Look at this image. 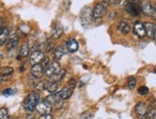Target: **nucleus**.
<instances>
[{
    "label": "nucleus",
    "instance_id": "obj_33",
    "mask_svg": "<svg viewBox=\"0 0 156 119\" xmlns=\"http://www.w3.org/2000/svg\"><path fill=\"white\" fill-rule=\"evenodd\" d=\"M101 5H104L105 7L106 8L107 6H109L110 4H111V0H103V1H101Z\"/></svg>",
    "mask_w": 156,
    "mask_h": 119
},
{
    "label": "nucleus",
    "instance_id": "obj_36",
    "mask_svg": "<svg viewBox=\"0 0 156 119\" xmlns=\"http://www.w3.org/2000/svg\"><path fill=\"white\" fill-rule=\"evenodd\" d=\"M3 57H4V55L2 54H0V58H3Z\"/></svg>",
    "mask_w": 156,
    "mask_h": 119
},
{
    "label": "nucleus",
    "instance_id": "obj_23",
    "mask_svg": "<svg viewBox=\"0 0 156 119\" xmlns=\"http://www.w3.org/2000/svg\"><path fill=\"white\" fill-rule=\"evenodd\" d=\"M12 74H13V69L12 67H4L0 71V74L6 77H10Z\"/></svg>",
    "mask_w": 156,
    "mask_h": 119
},
{
    "label": "nucleus",
    "instance_id": "obj_29",
    "mask_svg": "<svg viewBox=\"0 0 156 119\" xmlns=\"http://www.w3.org/2000/svg\"><path fill=\"white\" fill-rule=\"evenodd\" d=\"M54 48V43H52L51 41H47V43H45V48H44V50H45V51L46 52H49L52 49Z\"/></svg>",
    "mask_w": 156,
    "mask_h": 119
},
{
    "label": "nucleus",
    "instance_id": "obj_17",
    "mask_svg": "<svg viewBox=\"0 0 156 119\" xmlns=\"http://www.w3.org/2000/svg\"><path fill=\"white\" fill-rule=\"evenodd\" d=\"M10 36V30L8 28H2L0 29V46L5 45L8 41Z\"/></svg>",
    "mask_w": 156,
    "mask_h": 119
},
{
    "label": "nucleus",
    "instance_id": "obj_35",
    "mask_svg": "<svg viewBox=\"0 0 156 119\" xmlns=\"http://www.w3.org/2000/svg\"><path fill=\"white\" fill-rule=\"evenodd\" d=\"M127 1H129L131 3H134V4H139L140 0H127Z\"/></svg>",
    "mask_w": 156,
    "mask_h": 119
},
{
    "label": "nucleus",
    "instance_id": "obj_4",
    "mask_svg": "<svg viewBox=\"0 0 156 119\" xmlns=\"http://www.w3.org/2000/svg\"><path fill=\"white\" fill-rule=\"evenodd\" d=\"M60 66L58 64V62L57 61H54V62H51L48 64V66L44 69V74L46 76H48L51 79H53L54 77H55L58 72L60 71Z\"/></svg>",
    "mask_w": 156,
    "mask_h": 119
},
{
    "label": "nucleus",
    "instance_id": "obj_26",
    "mask_svg": "<svg viewBox=\"0 0 156 119\" xmlns=\"http://www.w3.org/2000/svg\"><path fill=\"white\" fill-rule=\"evenodd\" d=\"M135 86H136V78H135V77H130L129 79H128V83H127L128 89L133 90V89H135Z\"/></svg>",
    "mask_w": 156,
    "mask_h": 119
},
{
    "label": "nucleus",
    "instance_id": "obj_15",
    "mask_svg": "<svg viewBox=\"0 0 156 119\" xmlns=\"http://www.w3.org/2000/svg\"><path fill=\"white\" fill-rule=\"evenodd\" d=\"M66 49L70 52H76L79 50V43L74 38H70L66 41Z\"/></svg>",
    "mask_w": 156,
    "mask_h": 119
},
{
    "label": "nucleus",
    "instance_id": "obj_12",
    "mask_svg": "<svg viewBox=\"0 0 156 119\" xmlns=\"http://www.w3.org/2000/svg\"><path fill=\"white\" fill-rule=\"evenodd\" d=\"M106 12V8L105 7L104 5H101V3L97 4L96 6L94 7L93 11H92V14H93V18H101L103 17L104 15L105 14Z\"/></svg>",
    "mask_w": 156,
    "mask_h": 119
},
{
    "label": "nucleus",
    "instance_id": "obj_24",
    "mask_svg": "<svg viewBox=\"0 0 156 119\" xmlns=\"http://www.w3.org/2000/svg\"><path fill=\"white\" fill-rule=\"evenodd\" d=\"M10 114L7 108H0V119H9Z\"/></svg>",
    "mask_w": 156,
    "mask_h": 119
},
{
    "label": "nucleus",
    "instance_id": "obj_39",
    "mask_svg": "<svg viewBox=\"0 0 156 119\" xmlns=\"http://www.w3.org/2000/svg\"><path fill=\"white\" fill-rule=\"evenodd\" d=\"M0 65H1V64H0Z\"/></svg>",
    "mask_w": 156,
    "mask_h": 119
},
{
    "label": "nucleus",
    "instance_id": "obj_10",
    "mask_svg": "<svg viewBox=\"0 0 156 119\" xmlns=\"http://www.w3.org/2000/svg\"><path fill=\"white\" fill-rule=\"evenodd\" d=\"M145 30H146V35L148 36L151 39L155 40L156 39V24L151 22H146L144 23Z\"/></svg>",
    "mask_w": 156,
    "mask_h": 119
},
{
    "label": "nucleus",
    "instance_id": "obj_37",
    "mask_svg": "<svg viewBox=\"0 0 156 119\" xmlns=\"http://www.w3.org/2000/svg\"><path fill=\"white\" fill-rule=\"evenodd\" d=\"M0 24H1V18H0Z\"/></svg>",
    "mask_w": 156,
    "mask_h": 119
},
{
    "label": "nucleus",
    "instance_id": "obj_16",
    "mask_svg": "<svg viewBox=\"0 0 156 119\" xmlns=\"http://www.w3.org/2000/svg\"><path fill=\"white\" fill-rule=\"evenodd\" d=\"M58 88V83L54 81H45L44 82V90H46L50 94H55Z\"/></svg>",
    "mask_w": 156,
    "mask_h": 119
},
{
    "label": "nucleus",
    "instance_id": "obj_6",
    "mask_svg": "<svg viewBox=\"0 0 156 119\" xmlns=\"http://www.w3.org/2000/svg\"><path fill=\"white\" fill-rule=\"evenodd\" d=\"M44 54L43 51H39V50H35L34 51L31 55H30V58H29V62L32 66L34 65H37V64H40L42 62L43 58H44Z\"/></svg>",
    "mask_w": 156,
    "mask_h": 119
},
{
    "label": "nucleus",
    "instance_id": "obj_5",
    "mask_svg": "<svg viewBox=\"0 0 156 119\" xmlns=\"http://www.w3.org/2000/svg\"><path fill=\"white\" fill-rule=\"evenodd\" d=\"M52 105L46 100V99H44V100H41V101H39L37 105V107H36V110L38 112V114H51V111H52Z\"/></svg>",
    "mask_w": 156,
    "mask_h": 119
},
{
    "label": "nucleus",
    "instance_id": "obj_13",
    "mask_svg": "<svg viewBox=\"0 0 156 119\" xmlns=\"http://www.w3.org/2000/svg\"><path fill=\"white\" fill-rule=\"evenodd\" d=\"M18 41H19V37L17 36V35L15 34L10 35L8 41L6 42V49L8 51H12V49H15L17 46Z\"/></svg>",
    "mask_w": 156,
    "mask_h": 119
},
{
    "label": "nucleus",
    "instance_id": "obj_30",
    "mask_svg": "<svg viewBox=\"0 0 156 119\" xmlns=\"http://www.w3.org/2000/svg\"><path fill=\"white\" fill-rule=\"evenodd\" d=\"M76 84H77V80H76V78H72V79H70L69 82H68V86H69L70 88H72V89H75V87H76Z\"/></svg>",
    "mask_w": 156,
    "mask_h": 119
},
{
    "label": "nucleus",
    "instance_id": "obj_9",
    "mask_svg": "<svg viewBox=\"0 0 156 119\" xmlns=\"http://www.w3.org/2000/svg\"><path fill=\"white\" fill-rule=\"evenodd\" d=\"M147 106L144 102H139L135 106V112L140 119H144L147 114Z\"/></svg>",
    "mask_w": 156,
    "mask_h": 119
},
{
    "label": "nucleus",
    "instance_id": "obj_21",
    "mask_svg": "<svg viewBox=\"0 0 156 119\" xmlns=\"http://www.w3.org/2000/svg\"><path fill=\"white\" fill-rule=\"evenodd\" d=\"M62 32H63L62 27L59 24H57L52 30V35L51 36H52L53 39H58V38H59L60 36H62Z\"/></svg>",
    "mask_w": 156,
    "mask_h": 119
},
{
    "label": "nucleus",
    "instance_id": "obj_34",
    "mask_svg": "<svg viewBox=\"0 0 156 119\" xmlns=\"http://www.w3.org/2000/svg\"><path fill=\"white\" fill-rule=\"evenodd\" d=\"M123 0H111V3L113 4V5H119Z\"/></svg>",
    "mask_w": 156,
    "mask_h": 119
},
{
    "label": "nucleus",
    "instance_id": "obj_11",
    "mask_svg": "<svg viewBox=\"0 0 156 119\" xmlns=\"http://www.w3.org/2000/svg\"><path fill=\"white\" fill-rule=\"evenodd\" d=\"M133 32H134V35L136 36H138L139 38L145 37L146 36V30H145L144 24L140 21H137L133 26Z\"/></svg>",
    "mask_w": 156,
    "mask_h": 119
},
{
    "label": "nucleus",
    "instance_id": "obj_22",
    "mask_svg": "<svg viewBox=\"0 0 156 119\" xmlns=\"http://www.w3.org/2000/svg\"><path fill=\"white\" fill-rule=\"evenodd\" d=\"M30 55V46L28 42H25L21 45L19 50V56L21 57H27Z\"/></svg>",
    "mask_w": 156,
    "mask_h": 119
},
{
    "label": "nucleus",
    "instance_id": "obj_20",
    "mask_svg": "<svg viewBox=\"0 0 156 119\" xmlns=\"http://www.w3.org/2000/svg\"><path fill=\"white\" fill-rule=\"evenodd\" d=\"M118 31L123 35H127L130 31V26L126 21H121L118 24Z\"/></svg>",
    "mask_w": 156,
    "mask_h": 119
},
{
    "label": "nucleus",
    "instance_id": "obj_7",
    "mask_svg": "<svg viewBox=\"0 0 156 119\" xmlns=\"http://www.w3.org/2000/svg\"><path fill=\"white\" fill-rule=\"evenodd\" d=\"M46 100L48 101L51 105L52 107H56L57 109L58 108H62V99L60 97L58 92H55V94H51L48 97L46 98Z\"/></svg>",
    "mask_w": 156,
    "mask_h": 119
},
{
    "label": "nucleus",
    "instance_id": "obj_8",
    "mask_svg": "<svg viewBox=\"0 0 156 119\" xmlns=\"http://www.w3.org/2000/svg\"><path fill=\"white\" fill-rule=\"evenodd\" d=\"M125 9L126 11L128 12L129 15H133V16H138L140 15L141 14V7L138 5V4H134V3H131L129 1L126 2V5H125Z\"/></svg>",
    "mask_w": 156,
    "mask_h": 119
},
{
    "label": "nucleus",
    "instance_id": "obj_32",
    "mask_svg": "<svg viewBox=\"0 0 156 119\" xmlns=\"http://www.w3.org/2000/svg\"><path fill=\"white\" fill-rule=\"evenodd\" d=\"M38 119H53V115L51 114H42V115H40V117Z\"/></svg>",
    "mask_w": 156,
    "mask_h": 119
},
{
    "label": "nucleus",
    "instance_id": "obj_28",
    "mask_svg": "<svg viewBox=\"0 0 156 119\" xmlns=\"http://www.w3.org/2000/svg\"><path fill=\"white\" fill-rule=\"evenodd\" d=\"M148 91H150V90H148V88L146 87V86H142V87H140L138 89V94H141V95H146V94H147Z\"/></svg>",
    "mask_w": 156,
    "mask_h": 119
},
{
    "label": "nucleus",
    "instance_id": "obj_27",
    "mask_svg": "<svg viewBox=\"0 0 156 119\" xmlns=\"http://www.w3.org/2000/svg\"><path fill=\"white\" fill-rule=\"evenodd\" d=\"M146 119H156V109H151V111H147Z\"/></svg>",
    "mask_w": 156,
    "mask_h": 119
},
{
    "label": "nucleus",
    "instance_id": "obj_14",
    "mask_svg": "<svg viewBox=\"0 0 156 119\" xmlns=\"http://www.w3.org/2000/svg\"><path fill=\"white\" fill-rule=\"evenodd\" d=\"M31 74L34 77L36 78H40L43 74H44V69L42 68L41 64H37V65H34L32 67V70H31Z\"/></svg>",
    "mask_w": 156,
    "mask_h": 119
},
{
    "label": "nucleus",
    "instance_id": "obj_19",
    "mask_svg": "<svg viewBox=\"0 0 156 119\" xmlns=\"http://www.w3.org/2000/svg\"><path fill=\"white\" fill-rule=\"evenodd\" d=\"M67 51V49L64 47V46H58L55 49L54 51V58L57 59V60H59L60 58H62Z\"/></svg>",
    "mask_w": 156,
    "mask_h": 119
},
{
    "label": "nucleus",
    "instance_id": "obj_1",
    "mask_svg": "<svg viewBox=\"0 0 156 119\" xmlns=\"http://www.w3.org/2000/svg\"><path fill=\"white\" fill-rule=\"evenodd\" d=\"M40 95L37 91H32L30 94H28L24 101H23V108L27 111H33L36 109L37 103L39 102Z\"/></svg>",
    "mask_w": 156,
    "mask_h": 119
},
{
    "label": "nucleus",
    "instance_id": "obj_25",
    "mask_svg": "<svg viewBox=\"0 0 156 119\" xmlns=\"http://www.w3.org/2000/svg\"><path fill=\"white\" fill-rule=\"evenodd\" d=\"M16 92V90L12 89V88H7L2 91V94L5 96H11L12 94H15Z\"/></svg>",
    "mask_w": 156,
    "mask_h": 119
},
{
    "label": "nucleus",
    "instance_id": "obj_2",
    "mask_svg": "<svg viewBox=\"0 0 156 119\" xmlns=\"http://www.w3.org/2000/svg\"><path fill=\"white\" fill-rule=\"evenodd\" d=\"M80 23L83 27L87 28L92 24L93 22V14H92V9L88 6H85L80 11Z\"/></svg>",
    "mask_w": 156,
    "mask_h": 119
},
{
    "label": "nucleus",
    "instance_id": "obj_18",
    "mask_svg": "<svg viewBox=\"0 0 156 119\" xmlns=\"http://www.w3.org/2000/svg\"><path fill=\"white\" fill-rule=\"evenodd\" d=\"M73 91H74V89L70 88L68 85L66 86V87H64L62 91H60L58 94L60 95V97H62V100H65V99H68L70 98V96L73 94Z\"/></svg>",
    "mask_w": 156,
    "mask_h": 119
},
{
    "label": "nucleus",
    "instance_id": "obj_3",
    "mask_svg": "<svg viewBox=\"0 0 156 119\" xmlns=\"http://www.w3.org/2000/svg\"><path fill=\"white\" fill-rule=\"evenodd\" d=\"M141 11L142 12L147 16H151L152 19L156 20V4H152L150 0H144L141 3Z\"/></svg>",
    "mask_w": 156,
    "mask_h": 119
},
{
    "label": "nucleus",
    "instance_id": "obj_38",
    "mask_svg": "<svg viewBox=\"0 0 156 119\" xmlns=\"http://www.w3.org/2000/svg\"><path fill=\"white\" fill-rule=\"evenodd\" d=\"M155 71H156V70H155Z\"/></svg>",
    "mask_w": 156,
    "mask_h": 119
},
{
    "label": "nucleus",
    "instance_id": "obj_31",
    "mask_svg": "<svg viewBox=\"0 0 156 119\" xmlns=\"http://www.w3.org/2000/svg\"><path fill=\"white\" fill-rule=\"evenodd\" d=\"M93 118V114H89L88 111L84 112V114L81 115V119H92Z\"/></svg>",
    "mask_w": 156,
    "mask_h": 119
}]
</instances>
